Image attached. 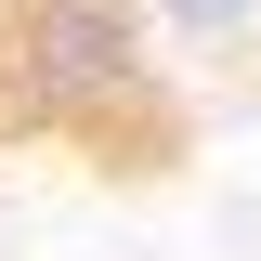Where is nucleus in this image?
<instances>
[{"label": "nucleus", "instance_id": "f257e3e1", "mask_svg": "<svg viewBox=\"0 0 261 261\" xmlns=\"http://www.w3.org/2000/svg\"><path fill=\"white\" fill-rule=\"evenodd\" d=\"M0 92L53 144H118L157 92L144 65V0H13L0 27Z\"/></svg>", "mask_w": 261, "mask_h": 261}, {"label": "nucleus", "instance_id": "f03ea898", "mask_svg": "<svg viewBox=\"0 0 261 261\" xmlns=\"http://www.w3.org/2000/svg\"><path fill=\"white\" fill-rule=\"evenodd\" d=\"M144 27L183 39V53H209V39H248L261 27V0H144Z\"/></svg>", "mask_w": 261, "mask_h": 261}]
</instances>
